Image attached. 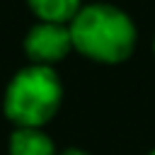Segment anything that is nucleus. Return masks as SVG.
<instances>
[{
  "label": "nucleus",
  "mask_w": 155,
  "mask_h": 155,
  "mask_svg": "<svg viewBox=\"0 0 155 155\" xmlns=\"http://www.w3.org/2000/svg\"><path fill=\"white\" fill-rule=\"evenodd\" d=\"M73 48L97 63H121L136 46V27L114 5H87L68 22Z\"/></svg>",
  "instance_id": "obj_1"
},
{
  "label": "nucleus",
  "mask_w": 155,
  "mask_h": 155,
  "mask_svg": "<svg viewBox=\"0 0 155 155\" xmlns=\"http://www.w3.org/2000/svg\"><path fill=\"white\" fill-rule=\"evenodd\" d=\"M63 99V85L53 68L29 65L22 68L5 90V116L17 128H41L48 124Z\"/></svg>",
  "instance_id": "obj_2"
},
{
  "label": "nucleus",
  "mask_w": 155,
  "mask_h": 155,
  "mask_svg": "<svg viewBox=\"0 0 155 155\" xmlns=\"http://www.w3.org/2000/svg\"><path fill=\"white\" fill-rule=\"evenodd\" d=\"M73 48V39H70V29L65 24H56V22H39L29 29L27 39H24V51L27 58L34 65H53L58 61H63Z\"/></svg>",
  "instance_id": "obj_3"
},
{
  "label": "nucleus",
  "mask_w": 155,
  "mask_h": 155,
  "mask_svg": "<svg viewBox=\"0 0 155 155\" xmlns=\"http://www.w3.org/2000/svg\"><path fill=\"white\" fill-rule=\"evenodd\" d=\"M10 155H56V148L41 128H17L10 136Z\"/></svg>",
  "instance_id": "obj_4"
},
{
  "label": "nucleus",
  "mask_w": 155,
  "mask_h": 155,
  "mask_svg": "<svg viewBox=\"0 0 155 155\" xmlns=\"http://www.w3.org/2000/svg\"><path fill=\"white\" fill-rule=\"evenodd\" d=\"M27 2L41 22L68 24L80 12V0H27Z\"/></svg>",
  "instance_id": "obj_5"
},
{
  "label": "nucleus",
  "mask_w": 155,
  "mask_h": 155,
  "mask_svg": "<svg viewBox=\"0 0 155 155\" xmlns=\"http://www.w3.org/2000/svg\"><path fill=\"white\" fill-rule=\"evenodd\" d=\"M61 155H87V153H82V150H78V148H70V150H63Z\"/></svg>",
  "instance_id": "obj_6"
},
{
  "label": "nucleus",
  "mask_w": 155,
  "mask_h": 155,
  "mask_svg": "<svg viewBox=\"0 0 155 155\" xmlns=\"http://www.w3.org/2000/svg\"><path fill=\"white\" fill-rule=\"evenodd\" d=\"M150 155H155V150H153V153H150Z\"/></svg>",
  "instance_id": "obj_7"
}]
</instances>
